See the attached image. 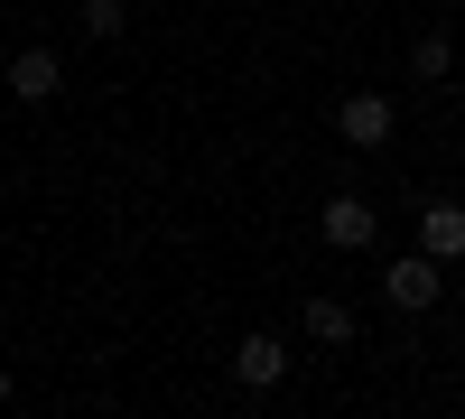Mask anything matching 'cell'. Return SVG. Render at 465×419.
<instances>
[{
  "label": "cell",
  "mask_w": 465,
  "mask_h": 419,
  "mask_svg": "<svg viewBox=\"0 0 465 419\" xmlns=\"http://www.w3.org/2000/svg\"><path fill=\"white\" fill-rule=\"evenodd\" d=\"M410 75H419V85H447V75H456V37H447V28H429V37L410 47Z\"/></svg>",
  "instance_id": "cell-7"
},
{
  "label": "cell",
  "mask_w": 465,
  "mask_h": 419,
  "mask_svg": "<svg viewBox=\"0 0 465 419\" xmlns=\"http://www.w3.org/2000/svg\"><path fill=\"white\" fill-rule=\"evenodd\" d=\"M280 373H289V345H280V335H242V354H232V383H242V392H270Z\"/></svg>",
  "instance_id": "cell-5"
},
{
  "label": "cell",
  "mask_w": 465,
  "mask_h": 419,
  "mask_svg": "<svg viewBox=\"0 0 465 419\" xmlns=\"http://www.w3.org/2000/svg\"><path fill=\"white\" fill-rule=\"evenodd\" d=\"M307 335L317 345H354V308L344 298H307Z\"/></svg>",
  "instance_id": "cell-8"
},
{
  "label": "cell",
  "mask_w": 465,
  "mask_h": 419,
  "mask_svg": "<svg viewBox=\"0 0 465 419\" xmlns=\"http://www.w3.org/2000/svg\"><path fill=\"white\" fill-rule=\"evenodd\" d=\"M317 234H326L335 252H363V243L381 234V214H372L363 196H326V205H317Z\"/></svg>",
  "instance_id": "cell-2"
},
{
  "label": "cell",
  "mask_w": 465,
  "mask_h": 419,
  "mask_svg": "<svg viewBox=\"0 0 465 419\" xmlns=\"http://www.w3.org/2000/svg\"><path fill=\"white\" fill-rule=\"evenodd\" d=\"M56 85H65V56H56V47H19V56H10V94H19V103H47Z\"/></svg>",
  "instance_id": "cell-4"
},
{
  "label": "cell",
  "mask_w": 465,
  "mask_h": 419,
  "mask_svg": "<svg viewBox=\"0 0 465 419\" xmlns=\"http://www.w3.org/2000/svg\"><path fill=\"white\" fill-rule=\"evenodd\" d=\"M419 252L465 261V205H419Z\"/></svg>",
  "instance_id": "cell-6"
},
{
  "label": "cell",
  "mask_w": 465,
  "mask_h": 419,
  "mask_svg": "<svg viewBox=\"0 0 465 419\" xmlns=\"http://www.w3.org/2000/svg\"><path fill=\"white\" fill-rule=\"evenodd\" d=\"M0 401H10V373H0Z\"/></svg>",
  "instance_id": "cell-10"
},
{
  "label": "cell",
  "mask_w": 465,
  "mask_h": 419,
  "mask_svg": "<svg viewBox=\"0 0 465 419\" xmlns=\"http://www.w3.org/2000/svg\"><path fill=\"white\" fill-rule=\"evenodd\" d=\"M122 19H131L122 0H84V37H122Z\"/></svg>",
  "instance_id": "cell-9"
},
{
  "label": "cell",
  "mask_w": 465,
  "mask_h": 419,
  "mask_svg": "<svg viewBox=\"0 0 465 419\" xmlns=\"http://www.w3.org/2000/svg\"><path fill=\"white\" fill-rule=\"evenodd\" d=\"M456 10H465V0H456Z\"/></svg>",
  "instance_id": "cell-11"
},
{
  "label": "cell",
  "mask_w": 465,
  "mask_h": 419,
  "mask_svg": "<svg viewBox=\"0 0 465 419\" xmlns=\"http://www.w3.org/2000/svg\"><path fill=\"white\" fill-rule=\"evenodd\" d=\"M335 131H344V149H391V103L381 94H344Z\"/></svg>",
  "instance_id": "cell-3"
},
{
  "label": "cell",
  "mask_w": 465,
  "mask_h": 419,
  "mask_svg": "<svg viewBox=\"0 0 465 419\" xmlns=\"http://www.w3.org/2000/svg\"><path fill=\"white\" fill-rule=\"evenodd\" d=\"M381 289H391V308H438V289H447V261H438V252H401Z\"/></svg>",
  "instance_id": "cell-1"
}]
</instances>
